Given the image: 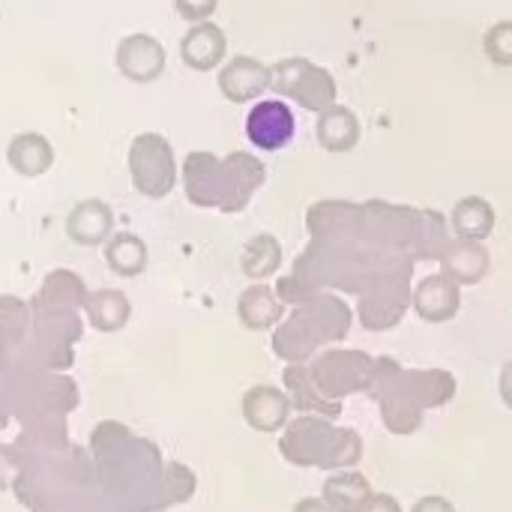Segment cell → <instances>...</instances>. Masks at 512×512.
<instances>
[{
	"mask_svg": "<svg viewBox=\"0 0 512 512\" xmlns=\"http://www.w3.org/2000/svg\"><path fill=\"white\" fill-rule=\"evenodd\" d=\"M285 387L291 390V408H297L300 414H312V417H324V420H339L342 414V405H333L327 402L318 387L312 384L309 378V369L306 366H288L285 369Z\"/></svg>",
	"mask_w": 512,
	"mask_h": 512,
	"instance_id": "10",
	"label": "cell"
},
{
	"mask_svg": "<svg viewBox=\"0 0 512 512\" xmlns=\"http://www.w3.org/2000/svg\"><path fill=\"white\" fill-rule=\"evenodd\" d=\"M360 512H402V504L393 498V495H384V492H372V498L363 504Z\"/></svg>",
	"mask_w": 512,
	"mask_h": 512,
	"instance_id": "16",
	"label": "cell"
},
{
	"mask_svg": "<svg viewBox=\"0 0 512 512\" xmlns=\"http://www.w3.org/2000/svg\"><path fill=\"white\" fill-rule=\"evenodd\" d=\"M411 309L426 324H447L462 309V288L453 279H447L444 273H429L414 285Z\"/></svg>",
	"mask_w": 512,
	"mask_h": 512,
	"instance_id": "6",
	"label": "cell"
},
{
	"mask_svg": "<svg viewBox=\"0 0 512 512\" xmlns=\"http://www.w3.org/2000/svg\"><path fill=\"white\" fill-rule=\"evenodd\" d=\"M351 306L333 291H321L297 303L294 315L282 321L273 336L276 354L291 366H306L321 354V345L342 342L351 333Z\"/></svg>",
	"mask_w": 512,
	"mask_h": 512,
	"instance_id": "3",
	"label": "cell"
},
{
	"mask_svg": "<svg viewBox=\"0 0 512 512\" xmlns=\"http://www.w3.org/2000/svg\"><path fill=\"white\" fill-rule=\"evenodd\" d=\"M294 512H333L327 504H324V498H306V501H300Z\"/></svg>",
	"mask_w": 512,
	"mask_h": 512,
	"instance_id": "19",
	"label": "cell"
},
{
	"mask_svg": "<svg viewBox=\"0 0 512 512\" xmlns=\"http://www.w3.org/2000/svg\"><path fill=\"white\" fill-rule=\"evenodd\" d=\"M306 369L318 393L327 402L342 405L348 396L369 390L375 357L366 351H354V348H330V351H321Z\"/></svg>",
	"mask_w": 512,
	"mask_h": 512,
	"instance_id": "5",
	"label": "cell"
},
{
	"mask_svg": "<svg viewBox=\"0 0 512 512\" xmlns=\"http://www.w3.org/2000/svg\"><path fill=\"white\" fill-rule=\"evenodd\" d=\"M366 393L378 402L387 432L408 438L423 426L426 411L453 402L456 378L447 369H405L393 357H375Z\"/></svg>",
	"mask_w": 512,
	"mask_h": 512,
	"instance_id": "2",
	"label": "cell"
},
{
	"mask_svg": "<svg viewBox=\"0 0 512 512\" xmlns=\"http://www.w3.org/2000/svg\"><path fill=\"white\" fill-rule=\"evenodd\" d=\"M288 417H291V399L282 390L255 387L246 396V420L258 432H279L282 426H288Z\"/></svg>",
	"mask_w": 512,
	"mask_h": 512,
	"instance_id": "9",
	"label": "cell"
},
{
	"mask_svg": "<svg viewBox=\"0 0 512 512\" xmlns=\"http://www.w3.org/2000/svg\"><path fill=\"white\" fill-rule=\"evenodd\" d=\"M282 456L297 468H324V471H354L363 459V438L357 429L336 426L333 420L300 414L285 426L279 441Z\"/></svg>",
	"mask_w": 512,
	"mask_h": 512,
	"instance_id": "4",
	"label": "cell"
},
{
	"mask_svg": "<svg viewBox=\"0 0 512 512\" xmlns=\"http://www.w3.org/2000/svg\"><path fill=\"white\" fill-rule=\"evenodd\" d=\"M279 264H282V246H279L276 237L261 234V237H255V240L249 243L243 267H246V273H249L252 279H267V276H273V273L279 270Z\"/></svg>",
	"mask_w": 512,
	"mask_h": 512,
	"instance_id": "15",
	"label": "cell"
},
{
	"mask_svg": "<svg viewBox=\"0 0 512 512\" xmlns=\"http://www.w3.org/2000/svg\"><path fill=\"white\" fill-rule=\"evenodd\" d=\"M411 512H456V507L447 501V498H441V495H426V498H420Z\"/></svg>",
	"mask_w": 512,
	"mask_h": 512,
	"instance_id": "17",
	"label": "cell"
},
{
	"mask_svg": "<svg viewBox=\"0 0 512 512\" xmlns=\"http://www.w3.org/2000/svg\"><path fill=\"white\" fill-rule=\"evenodd\" d=\"M240 315H243V321L252 330H267L276 321H282V303H279L276 291H270V288H252L240 300Z\"/></svg>",
	"mask_w": 512,
	"mask_h": 512,
	"instance_id": "13",
	"label": "cell"
},
{
	"mask_svg": "<svg viewBox=\"0 0 512 512\" xmlns=\"http://www.w3.org/2000/svg\"><path fill=\"white\" fill-rule=\"evenodd\" d=\"M324 504L333 512H360L372 498V486L360 471H336L321 492Z\"/></svg>",
	"mask_w": 512,
	"mask_h": 512,
	"instance_id": "12",
	"label": "cell"
},
{
	"mask_svg": "<svg viewBox=\"0 0 512 512\" xmlns=\"http://www.w3.org/2000/svg\"><path fill=\"white\" fill-rule=\"evenodd\" d=\"M297 132L294 111L279 99L258 102L246 117V135L261 150H282Z\"/></svg>",
	"mask_w": 512,
	"mask_h": 512,
	"instance_id": "7",
	"label": "cell"
},
{
	"mask_svg": "<svg viewBox=\"0 0 512 512\" xmlns=\"http://www.w3.org/2000/svg\"><path fill=\"white\" fill-rule=\"evenodd\" d=\"M414 267L411 255L354 234H327L309 240L306 252L294 261V273L279 282L276 294L291 303H303L321 291L357 294L360 324L372 333H387L411 309Z\"/></svg>",
	"mask_w": 512,
	"mask_h": 512,
	"instance_id": "1",
	"label": "cell"
},
{
	"mask_svg": "<svg viewBox=\"0 0 512 512\" xmlns=\"http://www.w3.org/2000/svg\"><path fill=\"white\" fill-rule=\"evenodd\" d=\"M489 270H492V255L477 240H459V237H453L450 246L441 255V273L447 279H453L459 288L480 285L489 276Z\"/></svg>",
	"mask_w": 512,
	"mask_h": 512,
	"instance_id": "8",
	"label": "cell"
},
{
	"mask_svg": "<svg viewBox=\"0 0 512 512\" xmlns=\"http://www.w3.org/2000/svg\"><path fill=\"white\" fill-rule=\"evenodd\" d=\"M498 390H501V402L512 411V360L504 363L501 369V378H498Z\"/></svg>",
	"mask_w": 512,
	"mask_h": 512,
	"instance_id": "18",
	"label": "cell"
},
{
	"mask_svg": "<svg viewBox=\"0 0 512 512\" xmlns=\"http://www.w3.org/2000/svg\"><path fill=\"white\" fill-rule=\"evenodd\" d=\"M450 228L459 240H489L495 231V207L486 198H465L453 207Z\"/></svg>",
	"mask_w": 512,
	"mask_h": 512,
	"instance_id": "11",
	"label": "cell"
},
{
	"mask_svg": "<svg viewBox=\"0 0 512 512\" xmlns=\"http://www.w3.org/2000/svg\"><path fill=\"white\" fill-rule=\"evenodd\" d=\"M318 141L327 147V150H351L357 144V120L351 117V111H330L321 117L318 123Z\"/></svg>",
	"mask_w": 512,
	"mask_h": 512,
	"instance_id": "14",
	"label": "cell"
}]
</instances>
